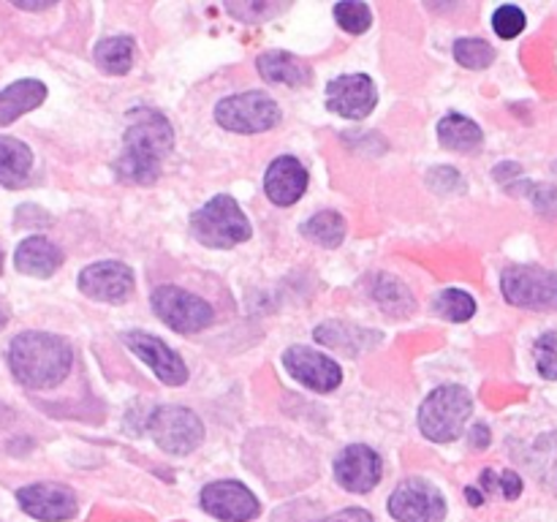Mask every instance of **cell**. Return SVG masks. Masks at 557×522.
<instances>
[{
    "instance_id": "5bb4252c",
    "label": "cell",
    "mask_w": 557,
    "mask_h": 522,
    "mask_svg": "<svg viewBox=\"0 0 557 522\" xmlns=\"http://www.w3.org/2000/svg\"><path fill=\"white\" fill-rule=\"evenodd\" d=\"M381 473H384V462L379 451L364 444L346 446L335 460V478L348 493H370L379 487Z\"/></svg>"
},
{
    "instance_id": "8d00e7d4",
    "label": "cell",
    "mask_w": 557,
    "mask_h": 522,
    "mask_svg": "<svg viewBox=\"0 0 557 522\" xmlns=\"http://www.w3.org/2000/svg\"><path fill=\"white\" fill-rule=\"evenodd\" d=\"M0 272H3V253H0Z\"/></svg>"
},
{
    "instance_id": "9c48e42d",
    "label": "cell",
    "mask_w": 557,
    "mask_h": 522,
    "mask_svg": "<svg viewBox=\"0 0 557 522\" xmlns=\"http://www.w3.org/2000/svg\"><path fill=\"white\" fill-rule=\"evenodd\" d=\"M389 514L397 522H444L446 500L435 484L424 478H408L392 493Z\"/></svg>"
},
{
    "instance_id": "f546056e",
    "label": "cell",
    "mask_w": 557,
    "mask_h": 522,
    "mask_svg": "<svg viewBox=\"0 0 557 522\" xmlns=\"http://www.w3.org/2000/svg\"><path fill=\"white\" fill-rule=\"evenodd\" d=\"M335 20H337V25H341L346 33H351V36H359V33H364L370 25H373V14H370L368 3H359V0H346V3H337Z\"/></svg>"
},
{
    "instance_id": "cb8c5ba5",
    "label": "cell",
    "mask_w": 557,
    "mask_h": 522,
    "mask_svg": "<svg viewBox=\"0 0 557 522\" xmlns=\"http://www.w3.org/2000/svg\"><path fill=\"white\" fill-rule=\"evenodd\" d=\"M92 58H96V65L103 74L123 76L134 65V41L128 36L103 38L96 47V52H92Z\"/></svg>"
},
{
    "instance_id": "1f68e13d",
    "label": "cell",
    "mask_w": 557,
    "mask_h": 522,
    "mask_svg": "<svg viewBox=\"0 0 557 522\" xmlns=\"http://www.w3.org/2000/svg\"><path fill=\"white\" fill-rule=\"evenodd\" d=\"M520 194L528 196V199L533 201V207H536L542 215L557 217V188H553V185H547V183H522Z\"/></svg>"
},
{
    "instance_id": "d6986e66",
    "label": "cell",
    "mask_w": 557,
    "mask_h": 522,
    "mask_svg": "<svg viewBox=\"0 0 557 522\" xmlns=\"http://www.w3.org/2000/svg\"><path fill=\"white\" fill-rule=\"evenodd\" d=\"M315 340L324 343V346H330V348H337V351H343V353H351V357H357V353L379 346L381 335L379 332L362 330V326L343 324V321H326V324L315 326Z\"/></svg>"
},
{
    "instance_id": "52a82bcc",
    "label": "cell",
    "mask_w": 557,
    "mask_h": 522,
    "mask_svg": "<svg viewBox=\"0 0 557 522\" xmlns=\"http://www.w3.org/2000/svg\"><path fill=\"white\" fill-rule=\"evenodd\" d=\"M152 440L161 446L166 455L185 457L196 451L205 440V424L190 408L185 406H161L147 419Z\"/></svg>"
},
{
    "instance_id": "4fadbf2b",
    "label": "cell",
    "mask_w": 557,
    "mask_h": 522,
    "mask_svg": "<svg viewBox=\"0 0 557 522\" xmlns=\"http://www.w3.org/2000/svg\"><path fill=\"white\" fill-rule=\"evenodd\" d=\"M379 103V90L368 74L337 76L326 87V109L348 120H362Z\"/></svg>"
},
{
    "instance_id": "ac0fdd59",
    "label": "cell",
    "mask_w": 557,
    "mask_h": 522,
    "mask_svg": "<svg viewBox=\"0 0 557 522\" xmlns=\"http://www.w3.org/2000/svg\"><path fill=\"white\" fill-rule=\"evenodd\" d=\"M14 264L22 275L49 277L63 264V250L47 237H27L22 239L14 253Z\"/></svg>"
},
{
    "instance_id": "7402d4cb",
    "label": "cell",
    "mask_w": 557,
    "mask_h": 522,
    "mask_svg": "<svg viewBox=\"0 0 557 522\" xmlns=\"http://www.w3.org/2000/svg\"><path fill=\"white\" fill-rule=\"evenodd\" d=\"M33 152L25 141L14 136H0V185L5 188H22L30 177Z\"/></svg>"
},
{
    "instance_id": "f1b7e54d",
    "label": "cell",
    "mask_w": 557,
    "mask_h": 522,
    "mask_svg": "<svg viewBox=\"0 0 557 522\" xmlns=\"http://www.w3.org/2000/svg\"><path fill=\"white\" fill-rule=\"evenodd\" d=\"M435 310L449 321H468L476 313V299L471 294L460 291V288H446L435 299Z\"/></svg>"
},
{
    "instance_id": "4316f807",
    "label": "cell",
    "mask_w": 557,
    "mask_h": 522,
    "mask_svg": "<svg viewBox=\"0 0 557 522\" xmlns=\"http://www.w3.org/2000/svg\"><path fill=\"white\" fill-rule=\"evenodd\" d=\"M531 468L547 487L557 489V433H547L533 444Z\"/></svg>"
},
{
    "instance_id": "83f0119b",
    "label": "cell",
    "mask_w": 557,
    "mask_h": 522,
    "mask_svg": "<svg viewBox=\"0 0 557 522\" xmlns=\"http://www.w3.org/2000/svg\"><path fill=\"white\" fill-rule=\"evenodd\" d=\"M451 52H455L457 63L471 71L487 69L495 60V49L487 41H482V38H460V41H455Z\"/></svg>"
},
{
    "instance_id": "9a60e30c",
    "label": "cell",
    "mask_w": 557,
    "mask_h": 522,
    "mask_svg": "<svg viewBox=\"0 0 557 522\" xmlns=\"http://www.w3.org/2000/svg\"><path fill=\"white\" fill-rule=\"evenodd\" d=\"M22 511L41 522H63L76 514V495L63 484H27L16 493Z\"/></svg>"
},
{
    "instance_id": "74e56055",
    "label": "cell",
    "mask_w": 557,
    "mask_h": 522,
    "mask_svg": "<svg viewBox=\"0 0 557 522\" xmlns=\"http://www.w3.org/2000/svg\"><path fill=\"white\" fill-rule=\"evenodd\" d=\"M553 169H555V174H557V161H555V163H553Z\"/></svg>"
},
{
    "instance_id": "836d02e7",
    "label": "cell",
    "mask_w": 557,
    "mask_h": 522,
    "mask_svg": "<svg viewBox=\"0 0 557 522\" xmlns=\"http://www.w3.org/2000/svg\"><path fill=\"white\" fill-rule=\"evenodd\" d=\"M484 484L493 489L500 487V493H504V498H517V495L522 493V482L520 476H517L515 471H504L500 476H495L493 471H484Z\"/></svg>"
},
{
    "instance_id": "7a4b0ae2",
    "label": "cell",
    "mask_w": 557,
    "mask_h": 522,
    "mask_svg": "<svg viewBox=\"0 0 557 522\" xmlns=\"http://www.w3.org/2000/svg\"><path fill=\"white\" fill-rule=\"evenodd\" d=\"M74 351L69 343L49 332H22L11 340L9 364L14 378L30 389H52L69 375Z\"/></svg>"
},
{
    "instance_id": "d6a6232c",
    "label": "cell",
    "mask_w": 557,
    "mask_h": 522,
    "mask_svg": "<svg viewBox=\"0 0 557 522\" xmlns=\"http://www.w3.org/2000/svg\"><path fill=\"white\" fill-rule=\"evenodd\" d=\"M536 368L544 378L557 381V332H547L536 340Z\"/></svg>"
},
{
    "instance_id": "277c9868",
    "label": "cell",
    "mask_w": 557,
    "mask_h": 522,
    "mask_svg": "<svg viewBox=\"0 0 557 522\" xmlns=\"http://www.w3.org/2000/svg\"><path fill=\"white\" fill-rule=\"evenodd\" d=\"M471 411V391L455 384L438 386L419 408V430L435 444H449L462 433Z\"/></svg>"
},
{
    "instance_id": "2e32d148",
    "label": "cell",
    "mask_w": 557,
    "mask_h": 522,
    "mask_svg": "<svg viewBox=\"0 0 557 522\" xmlns=\"http://www.w3.org/2000/svg\"><path fill=\"white\" fill-rule=\"evenodd\" d=\"M79 288L98 302H123L134 291V272L120 261H98L79 272Z\"/></svg>"
},
{
    "instance_id": "7c38bea8",
    "label": "cell",
    "mask_w": 557,
    "mask_h": 522,
    "mask_svg": "<svg viewBox=\"0 0 557 522\" xmlns=\"http://www.w3.org/2000/svg\"><path fill=\"white\" fill-rule=\"evenodd\" d=\"M201 506L223 522H250L259 517L261 504L243 482H212L201 489Z\"/></svg>"
},
{
    "instance_id": "e575fe53",
    "label": "cell",
    "mask_w": 557,
    "mask_h": 522,
    "mask_svg": "<svg viewBox=\"0 0 557 522\" xmlns=\"http://www.w3.org/2000/svg\"><path fill=\"white\" fill-rule=\"evenodd\" d=\"M321 522H373V517H370V511H364V509H343Z\"/></svg>"
},
{
    "instance_id": "6da1fadb",
    "label": "cell",
    "mask_w": 557,
    "mask_h": 522,
    "mask_svg": "<svg viewBox=\"0 0 557 522\" xmlns=\"http://www.w3.org/2000/svg\"><path fill=\"white\" fill-rule=\"evenodd\" d=\"M174 147L172 123L158 109L136 107L128 112L123 152L114 161L120 183L152 185L163 172V161Z\"/></svg>"
},
{
    "instance_id": "484cf974",
    "label": "cell",
    "mask_w": 557,
    "mask_h": 522,
    "mask_svg": "<svg viewBox=\"0 0 557 522\" xmlns=\"http://www.w3.org/2000/svg\"><path fill=\"white\" fill-rule=\"evenodd\" d=\"M373 297H375V302L381 304V310H384V313L397 315V319L413 313V308H417V302H413V294L408 291L406 283L397 281V277H392V275H379V283L373 286Z\"/></svg>"
},
{
    "instance_id": "e0dca14e",
    "label": "cell",
    "mask_w": 557,
    "mask_h": 522,
    "mask_svg": "<svg viewBox=\"0 0 557 522\" xmlns=\"http://www.w3.org/2000/svg\"><path fill=\"white\" fill-rule=\"evenodd\" d=\"M264 190L272 204L292 207L308 190V169L294 156H281L270 163L264 177Z\"/></svg>"
},
{
    "instance_id": "4dcf8cb0",
    "label": "cell",
    "mask_w": 557,
    "mask_h": 522,
    "mask_svg": "<svg viewBox=\"0 0 557 522\" xmlns=\"http://www.w3.org/2000/svg\"><path fill=\"white\" fill-rule=\"evenodd\" d=\"M525 11L517 5H500L493 14V27L500 38H517L525 30Z\"/></svg>"
},
{
    "instance_id": "d4e9b609",
    "label": "cell",
    "mask_w": 557,
    "mask_h": 522,
    "mask_svg": "<svg viewBox=\"0 0 557 522\" xmlns=\"http://www.w3.org/2000/svg\"><path fill=\"white\" fill-rule=\"evenodd\" d=\"M302 237H308L310 243L321 245V248H337V245L346 239V217L335 210L315 212L308 223H302Z\"/></svg>"
},
{
    "instance_id": "3957f363",
    "label": "cell",
    "mask_w": 557,
    "mask_h": 522,
    "mask_svg": "<svg viewBox=\"0 0 557 522\" xmlns=\"http://www.w3.org/2000/svg\"><path fill=\"white\" fill-rule=\"evenodd\" d=\"M190 234L201 245H207V248L223 250L248 243L253 228H250V221L245 217L243 207L232 196L221 194L207 201L201 210L194 212V217H190Z\"/></svg>"
},
{
    "instance_id": "44dd1931",
    "label": "cell",
    "mask_w": 557,
    "mask_h": 522,
    "mask_svg": "<svg viewBox=\"0 0 557 522\" xmlns=\"http://www.w3.org/2000/svg\"><path fill=\"white\" fill-rule=\"evenodd\" d=\"M44 98H47V87L38 79H20L5 87L0 92V128L14 123L22 114L33 112L36 107H41Z\"/></svg>"
},
{
    "instance_id": "30bf717a",
    "label": "cell",
    "mask_w": 557,
    "mask_h": 522,
    "mask_svg": "<svg viewBox=\"0 0 557 522\" xmlns=\"http://www.w3.org/2000/svg\"><path fill=\"white\" fill-rule=\"evenodd\" d=\"M283 368L299 384L313 391H335L343 384V370L335 359L308 346H292L283 353Z\"/></svg>"
},
{
    "instance_id": "d590c367",
    "label": "cell",
    "mask_w": 557,
    "mask_h": 522,
    "mask_svg": "<svg viewBox=\"0 0 557 522\" xmlns=\"http://www.w3.org/2000/svg\"><path fill=\"white\" fill-rule=\"evenodd\" d=\"M9 315H11V310H9V304L3 302V299H0V330H3L5 324H9Z\"/></svg>"
},
{
    "instance_id": "8fae6325",
    "label": "cell",
    "mask_w": 557,
    "mask_h": 522,
    "mask_svg": "<svg viewBox=\"0 0 557 522\" xmlns=\"http://www.w3.org/2000/svg\"><path fill=\"white\" fill-rule=\"evenodd\" d=\"M123 343L169 386H183L188 381V368H185L183 357L166 346L161 337L150 335V332H125Z\"/></svg>"
},
{
    "instance_id": "5b68a950",
    "label": "cell",
    "mask_w": 557,
    "mask_h": 522,
    "mask_svg": "<svg viewBox=\"0 0 557 522\" xmlns=\"http://www.w3.org/2000/svg\"><path fill=\"white\" fill-rule=\"evenodd\" d=\"M215 123L232 134H264L281 123V107L275 103V98L261 90L239 92V96H228L218 103Z\"/></svg>"
},
{
    "instance_id": "8992f818",
    "label": "cell",
    "mask_w": 557,
    "mask_h": 522,
    "mask_svg": "<svg viewBox=\"0 0 557 522\" xmlns=\"http://www.w3.org/2000/svg\"><path fill=\"white\" fill-rule=\"evenodd\" d=\"M500 288L515 308L539 310V313L557 310V275L553 270L536 264H515L500 275Z\"/></svg>"
},
{
    "instance_id": "603a6c76",
    "label": "cell",
    "mask_w": 557,
    "mask_h": 522,
    "mask_svg": "<svg viewBox=\"0 0 557 522\" xmlns=\"http://www.w3.org/2000/svg\"><path fill=\"white\" fill-rule=\"evenodd\" d=\"M438 139L441 145L455 152H473L482 147L484 134L466 114H446L438 123Z\"/></svg>"
},
{
    "instance_id": "ffe728a7",
    "label": "cell",
    "mask_w": 557,
    "mask_h": 522,
    "mask_svg": "<svg viewBox=\"0 0 557 522\" xmlns=\"http://www.w3.org/2000/svg\"><path fill=\"white\" fill-rule=\"evenodd\" d=\"M256 65H259V74L272 85L305 87L313 79L310 65L292 52H264L256 60Z\"/></svg>"
},
{
    "instance_id": "ba28073f",
    "label": "cell",
    "mask_w": 557,
    "mask_h": 522,
    "mask_svg": "<svg viewBox=\"0 0 557 522\" xmlns=\"http://www.w3.org/2000/svg\"><path fill=\"white\" fill-rule=\"evenodd\" d=\"M152 310L166 326H172L180 335H194L207 330L215 319V310L207 299L185 291L180 286H158L152 291Z\"/></svg>"
}]
</instances>
